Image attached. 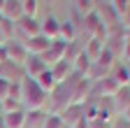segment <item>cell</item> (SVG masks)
<instances>
[{
    "mask_svg": "<svg viewBox=\"0 0 130 128\" xmlns=\"http://www.w3.org/2000/svg\"><path fill=\"white\" fill-rule=\"evenodd\" d=\"M74 7H77V12L81 14V19H84L86 14H91V12H95V9H98L95 0H74Z\"/></svg>",
    "mask_w": 130,
    "mask_h": 128,
    "instance_id": "cell-20",
    "label": "cell"
},
{
    "mask_svg": "<svg viewBox=\"0 0 130 128\" xmlns=\"http://www.w3.org/2000/svg\"><path fill=\"white\" fill-rule=\"evenodd\" d=\"M119 19H121V26H123V28H130V5L121 12V17H119Z\"/></svg>",
    "mask_w": 130,
    "mask_h": 128,
    "instance_id": "cell-28",
    "label": "cell"
},
{
    "mask_svg": "<svg viewBox=\"0 0 130 128\" xmlns=\"http://www.w3.org/2000/svg\"><path fill=\"white\" fill-rule=\"evenodd\" d=\"M5 56H7V61L9 63H14V65H19V68H23V63L28 61V49H26V44L21 42V40H16V37H12V40H7L5 42Z\"/></svg>",
    "mask_w": 130,
    "mask_h": 128,
    "instance_id": "cell-2",
    "label": "cell"
},
{
    "mask_svg": "<svg viewBox=\"0 0 130 128\" xmlns=\"http://www.w3.org/2000/svg\"><path fill=\"white\" fill-rule=\"evenodd\" d=\"M125 128H130V123H128V126H125Z\"/></svg>",
    "mask_w": 130,
    "mask_h": 128,
    "instance_id": "cell-41",
    "label": "cell"
},
{
    "mask_svg": "<svg viewBox=\"0 0 130 128\" xmlns=\"http://www.w3.org/2000/svg\"><path fill=\"white\" fill-rule=\"evenodd\" d=\"M105 3H111V0H105Z\"/></svg>",
    "mask_w": 130,
    "mask_h": 128,
    "instance_id": "cell-40",
    "label": "cell"
},
{
    "mask_svg": "<svg viewBox=\"0 0 130 128\" xmlns=\"http://www.w3.org/2000/svg\"><path fill=\"white\" fill-rule=\"evenodd\" d=\"M5 42H7V40H5V35L0 33V47H5Z\"/></svg>",
    "mask_w": 130,
    "mask_h": 128,
    "instance_id": "cell-33",
    "label": "cell"
},
{
    "mask_svg": "<svg viewBox=\"0 0 130 128\" xmlns=\"http://www.w3.org/2000/svg\"><path fill=\"white\" fill-rule=\"evenodd\" d=\"M35 82L40 84V89L42 91H46V93H51L58 84H56V79H54V75H51V70H44L40 77H35Z\"/></svg>",
    "mask_w": 130,
    "mask_h": 128,
    "instance_id": "cell-17",
    "label": "cell"
},
{
    "mask_svg": "<svg viewBox=\"0 0 130 128\" xmlns=\"http://www.w3.org/2000/svg\"><path fill=\"white\" fill-rule=\"evenodd\" d=\"M16 33L23 35V42L28 37H35V35H40V21L32 17H21L16 21Z\"/></svg>",
    "mask_w": 130,
    "mask_h": 128,
    "instance_id": "cell-7",
    "label": "cell"
},
{
    "mask_svg": "<svg viewBox=\"0 0 130 128\" xmlns=\"http://www.w3.org/2000/svg\"><path fill=\"white\" fill-rule=\"evenodd\" d=\"M91 63H93V61L86 56L84 49H81V54L72 61V68H74V72H79V75H84V77H86V72H88V68H91Z\"/></svg>",
    "mask_w": 130,
    "mask_h": 128,
    "instance_id": "cell-18",
    "label": "cell"
},
{
    "mask_svg": "<svg viewBox=\"0 0 130 128\" xmlns=\"http://www.w3.org/2000/svg\"><path fill=\"white\" fill-rule=\"evenodd\" d=\"M88 128H111V123H105V121H88Z\"/></svg>",
    "mask_w": 130,
    "mask_h": 128,
    "instance_id": "cell-30",
    "label": "cell"
},
{
    "mask_svg": "<svg viewBox=\"0 0 130 128\" xmlns=\"http://www.w3.org/2000/svg\"><path fill=\"white\" fill-rule=\"evenodd\" d=\"M0 21H3V14H0Z\"/></svg>",
    "mask_w": 130,
    "mask_h": 128,
    "instance_id": "cell-39",
    "label": "cell"
},
{
    "mask_svg": "<svg viewBox=\"0 0 130 128\" xmlns=\"http://www.w3.org/2000/svg\"><path fill=\"white\" fill-rule=\"evenodd\" d=\"M0 128H5V123H3V117H0Z\"/></svg>",
    "mask_w": 130,
    "mask_h": 128,
    "instance_id": "cell-37",
    "label": "cell"
},
{
    "mask_svg": "<svg viewBox=\"0 0 130 128\" xmlns=\"http://www.w3.org/2000/svg\"><path fill=\"white\" fill-rule=\"evenodd\" d=\"M49 70H51V75H54V79H56V84H60V82H65V79H68L72 72H74V68H72V63L70 61H58L56 63V65H51V68H49Z\"/></svg>",
    "mask_w": 130,
    "mask_h": 128,
    "instance_id": "cell-12",
    "label": "cell"
},
{
    "mask_svg": "<svg viewBox=\"0 0 130 128\" xmlns=\"http://www.w3.org/2000/svg\"><path fill=\"white\" fill-rule=\"evenodd\" d=\"M114 61H116V56H114V54L107 49V47L100 51V56L95 58V63H100V65H102V68H107V70H111V68H114Z\"/></svg>",
    "mask_w": 130,
    "mask_h": 128,
    "instance_id": "cell-21",
    "label": "cell"
},
{
    "mask_svg": "<svg viewBox=\"0 0 130 128\" xmlns=\"http://www.w3.org/2000/svg\"><path fill=\"white\" fill-rule=\"evenodd\" d=\"M111 105H114V114L128 117V112H130V86H121L116 91V95L111 98Z\"/></svg>",
    "mask_w": 130,
    "mask_h": 128,
    "instance_id": "cell-6",
    "label": "cell"
},
{
    "mask_svg": "<svg viewBox=\"0 0 130 128\" xmlns=\"http://www.w3.org/2000/svg\"><path fill=\"white\" fill-rule=\"evenodd\" d=\"M65 51H68V44H65L63 40H54V42H51V47H49V49L42 54V61L46 63L49 68H51V65H56L58 61H63V58H65Z\"/></svg>",
    "mask_w": 130,
    "mask_h": 128,
    "instance_id": "cell-3",
    "label": "cell"
},
{
    "mask_svg": "<svg viewBox=\"0 0 130 128\" xmlns=\"http://www.w3.org/2000/svg\"><path fill=\"white\" fill-rule=\"evenodd\" d=\"M109 5H111L114 9H116V12H119V17H121V12H123V9H125V7L130 5V0H111Z\"/></svg>",
    "mask_w": 130,
    "mask_h": 128,
    "instance_id": "cell-27",
    "label": "cell"
},
{
    "mask_svg": "<svg viewBox=\"0 0 130 128\" xmlns=\"http://www.w3.org/2000/svg\"><path fill=\"white\" fill-rule=\"evenodd\" d=\"M21 93H23L21 95V103H23L26 112H30V109H44V105L49 100V93L42 91L35 79H32V77H26V75L21 79Z\"/></svg>",
    "mask_w": 130,
    "mask_h": 128,
    "instance_id": "cell-1",
    "label": "cell"
},
{
    "mask_svg": "<svg viewBox=\"0 0 130 128\" xmlns=\"http://www.w3.org/2000/svg\"><path fill=\"white\" fill-rule=\"evenodd\" d=\"M5 3H7V0H0V12H3V7H5Z\"/></svg>",
    "mask_w": 130,
    "mask_h": 128,
    "instance_id": "cell-36",
    "label": "cell"
},
{
    "mask_svg": "<svg viewBox=\"0 0 130 128\" xmlns=\"http://www.w3.org/2000/svg\"><path fill=\"white\" fill-rule=\"evenodd\" d=\"M77 35H79V28H77V23L72 19L60 21V35H58V40H63L65 44H70V42L77 40Z\"/></svg>",
    "mask_w": 130,
    "mask_h": 128,
    "instance_id": "cell-14",
    "label": "cell"
},
{
    "mask_svg": "<svg viewBox=\"0 0 130 128\" xmlns=\"http://www.w3.org/2000/svg\"><path fill=\"white\" fill-rule=\"evenodd\" d=\"M5 128H26V109H16V112H5L3 114Z\"/></svg>",
    "mask_w": 130,
    "mask_h": 128,
    "instance_id": "cell-13",
    "label": "cell"
},
{
    "mask_svg": "<svg viewBox=\"0 0 130 128\" xmlns=\"http://www.w3.org/2000/svg\"><path fill=\"white\" fill-rule=\"evenodd\" d=\"M123 58L130 63V42H128V40H125V47H123Z\"/></svg>",
    "mask_w": 130,
    "mask_h": 128,
    "instance_id": "cell-31",
    "label": "cell"
},
{
    "mask_svg": "<svg viewBox=\"0 0 130 128\" xmlns=\"http://www.w3.org/2000/svg\"><path fill=\"white\" fill-rule=\"evenodd\" d=\"M60 119L68 128H74L79 121H84V105H77V103H70L60 112Z\"/></svg>",
    "mask_w": 130,
    "mask_h": 128,
    "instance_id": "cell-5",
    "label": "cell"
},
{
    "mask_svg": "<svg viewBox=\"0 0 130 128\" xmlns=\"http://www.w3.org/2000/svg\"><path fill=\"white\" fill-rule=\"evenodd\" d=\"M40 33L44 37H49V40H58V35H60V21L54 17V14H49V17L40 23Z\"/></svg>",
    "mask_w": 130,
    "mask_h": 128,
    "instance_id": "cell-10",
    "label": "cell"
},
{
    "mask_svg": "<svg viewBox=\"0 0 130 128\" xmlns=\"http://www.w3.org/2000/svg\"><path fill=\"white\" fill-rule=\"evenodd\" d=\"M7 93H9V82L0 77V100H5V98H7Z\"/></svg>",
    "mask_w": 130,
    "mask_h": 128,
    "instance_id": "cell-29",
    "label": "cell"
},
{
    "mask_svg": "<svg viewBox=\"0 0 130 128\" xmlns=\"http://www.w3.org/2000/svg\"><path fill=\"white\" fill-rule=\"evenodd\" d=\"M125 119H128V121H130V112H128V117H125Z\"/></svg>",
    "mask_w": 130,
    "mask_h": 128,
    "instance_id": "cell-38",
    "label": "cell"
},
{
    "mask_svg": "<svg viewBox=\"0 0 130 128\" xmlns=\"http://www.w3.org/2000/svg\"><path fill=\"white\" fill-rule=\"evenodd\" d=\"M51 42H54V40H49V37H44V35L40 33V35H35V37H28L23 44H26V49H28L30 56H42L49 47H51Z\"/></svg>",
    "mask_w": 130,
    "mask_h": 128,
    "instance_id": "cell-8",
    "label": "cell"
},
{
    "mask_svg": "<svg viewBox=\"0 0 130 128\" xmlns=\"http://www.w3.org/2000/svg\"><path fill=\"white\" fill-rule=\"evenodd\" d=\"M3 109H5V112H16V109H23V103L12 100V98H5V100H3Z\"/></svg>",
    "mask_w": 130,
    "mask_h": 128,
    "instance_id": "cell-26",
    "label": "cell"
},
{
    "mask_svg": "<svg viewBox=\"0 0 130 128\" xmlns=\"http://www.w3.org/2000/svg\"><path fill=\"white\" fill-rule=\"evenodd\" d=\"M102 49H105V40H100V37H91V40L86 42V47H84V51H86V56H88L91 61H95L98 56H100Z\"/></svg>",
    "mask_w": 130,
    "mask_h": 128,
    "instance_id": "cell-16",
    "label": "cell"
},
{
    "mask_svg": "<svg viewBox=\"0 0 130 128\" xmlns=\"http://www.w3.org/2000/svg\"><path fill=\"white\" fill-rule=\"evenodd\" d=\"M119 89H121V86L116 84V79L109 75V77L100 79V82H95V86H93V95H98V98H114Z\"/></svg>",
    "mask_w": 130,
    "mask_h": 128,
    "instance_id": "cell-4",
    "label": "cell"
},
{
    "mask_svg": "<svg viewBox=\"0 0 130 128\" xmlns=\"http://www.w3.org/2000/svg\"><path fill=\"white\" fill-rule=\"evenodd\" d=\"M21 82H9V93H7V98H12V100H19L21 103Z\"/></svg>",
    "mask_w": 130,
    "mask_h": 128,
    "instance_id": "cell-25",
    "label": "cell"
},
{
    "mask_svg": "<svg viewBox=\"0 0 130 128\" xmlns=\"http://www.w3.org/2000/svg\"><path fill=\"white\" fill-rule=\"evenodd\" d=\"M7 61V56H5V49H3V47H0V68H3V63Z\"/></svg>",
    "mask_w": 130,
    "mask_h": 128,
    "instance_id": "cell-32",
    "label": "cell"
},
{
    "mask_svg": "<svg viewBox=\"0 0 130 128\" xmlns=\"http://www.w3.org/2000/svg\"><path fill=\"white\" fill-rule=\"evenodd\" d=\"M44 128H65V123H63L60 114H51V112H49L46 121H44Z\"/></svg>",
    "mask_w": 130,
    "mask_h": 128,
    "instance_id": "cell-24",
    "label": "cell"
},
{
    "mask_svg": "<svg viewBox=\"0 0 130 128\" xmlns=\"http://www.w3.org/2000/svg\"><path fill=\"white\" fill-rule=\"evenodd\" d=\"M0 14H3V19H7V21H14V23H16V21L23 17V3H21V0H7Z\"/></svg>",
    "mask_w": 130,
    "mask_h": 128,
    "instance_id": "cell-11",
    "label": "cell"
},
{
    "mask_svg": "<svg viewBox=\"0 0 130 128\" xmlns=\"http://www.w3.org/2000/svg\"><path fill=\"white\" fill-rule=\"evenodd\" d=\"M23 3V17L37 19V0H21Z\"/></svg>",
    "mask_w": 130,
    "mask_h": 128,
    "instance_id": "cell-23",
    "label": "cell"
},
{
    "mask_svg": "<svg viewBox=\"0 0 130 128\" xmlns=\"http://www.w3.org/2000/svg\"><path fill=\"white\" fill-rule=\"evenodd\" d=\"M65 128H68V126H65Z\"/></svg>",
    "mask_w": 130,
    "mask_h": 128,
    "instance_id": "cell-42",
    "label": "cell"
},
{
    "mask_svg": "<svg viewBox=\"0 0 130 128\" xmlns=\"http://www.w3.org/2000/svg\"><path fill=\"white\" fill-rule=\"evenodd\" d=\"M123 35H125V40L130 42V28H125V33H123Z\"/></svg>",
    "mask_w": 130,
    "mask_h": 128,
    "instance_id": "cell-34",
    "label": "cell"
},
{
    "mask_svg": "<svg viewBox=\"0 0 130 128\" xmlns=\"http://www.w3.org/2000/svg\"><path fill=\"white\" fill-rule=\"evenodd\" d=\"M44 70H49V65L42 61V56H28V61L23 63V75L26 77H40Z\"/></svg>",
    "mask_w": 130,
    "mask_h": 128,
    "instance_id": "cell-9",
    "label": "cell"
},
{
    "mask_svg": "<svg viewBox=\"0 0 130 128\" xmlns=\"http://www.w3.org/2000/svg\"><path fill=\"white\" fill-rule=\"evenodd\" d=\"M0 33L5 35V40H12V37H14V33H16V23H14V21L3 19V21H0Z\"/></svg>",
    "mask_w": 130,
    "mask_h": 128,
    "instance_id": "cell-22",
    "label": "cell"
},
{
    "mask_svg": "<svg viewBox=\"0 0 130 128\" xmlns=\"http://www.w3.org/2000/svg\"><path fill=\"white\" fill-rule=\"evenodd\" d=\"M5 114V109H3V100H0V117H3Z\"/></svg>",
    "mask_w": 130,
    "mask_h": 128,
    "instance_id": "cell-35",
    "label": "cell"
},
{
    "mask_svg": "<svg viewBox=\"0 0 130 128\" xmlns=\"http://www.w3.org/2000/svg\"><path fill=\"white\" fill-rule=\"evenodd\" d=\"M46 114H49V112H44V109H30V112H26V126L28 128H44Z\"/></svg>",
    "mask_w": 130,
    "mask_h": 128,
    "instance_id": "cell-15",
    "label": "cell"
},
{
    "mask_svg": "<svg viewBox=\"0 0 130 128\" xmlns=\"http://www.w3.org/2000/svg\"><path fill=\"white\" fill-rule=\"evenodd\" d=\"M111 77L116 79L119 86H130V72H128V65H116Z\"/></svg>",
    "mask_w": 130,
    "mask_h": 128,
    "instance_id": "cell-19",
    "label": "cell"
}]
</instances>
